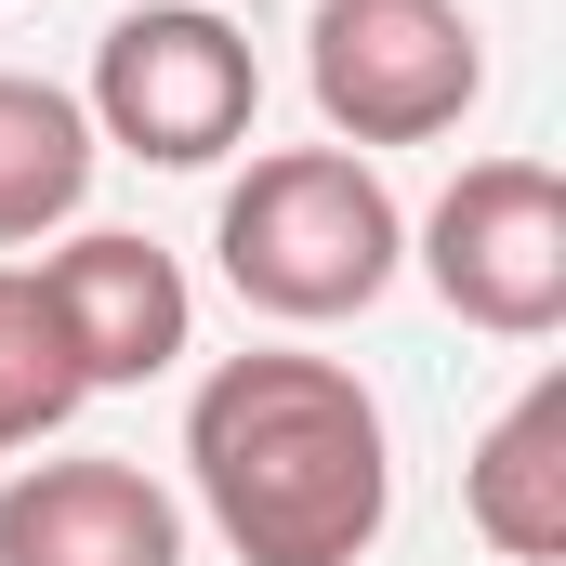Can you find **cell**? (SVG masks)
Instances as JSON below:
<instances>
[{
	"mask_svg": "<svg viewBox=\"0 0 566 566\" xmlns=\"http://www.w3.org/2000/svg\"><path fill=\"white\" fill-rule=\"evenodd\" d=\"M211 264L277 329H343V316H369L409 277V211L356 145H277V158H251L224 185Z\"/></svg>",
	"mask_w": 566,
	"mask_h": 566,
	"instance_id": "cell-2",
	"label": "cell"
},
{
	"mask_svg": "<svg viewBox=\"0 0 566 566\" xmlns=\"http://www.w3.org/2000/svg\"><path fill=\"white\" fill-rule=\"evenodd\" d=\"M93 119H80V93L66 80H27V66H0V251H40V238H66L80 224V198H93Z\"/></svg>",
	"mask_w": 566,
	"mask_h": 566,
	"instance_id": "cell-9",
	"label": "cell"
},
{
	"mask_svg": "<svg viewBox=\"0 0 566 566\" xmlns=\"http://www.w3.org/2000/svg\"><path fill=\"white\" fill-rule=\"evenodd\" d=\"M303 93H316V119L329 145H434L474 119V93H488V40H474V13L461 0H316V27H303Z\"/></svg>",
	"mask_w": 566,
	"mask_h": 566,
	"instance_id": "cell-4",
	"label": "cell"
},
{
	"mask_svg": "<svg viewBox=\"0 0 566 566\" xmlns=\"http://www.w3.org/2000/svg\"><path fill=\"white\" fill-rule=\"evenodd\" d=\"M409 264L434 303L488 343H554L566 329V185L554 158H461V185L409 224Z\"/></svg>",
	"mask_w": 566,
	"mask_h": 566,
	"instance_id": "cell-5",
	"label": "cell"
},
{
	"mask_svg": "<svg viewBox=\"0 0 566 566\" xmlns=\"http://www.w3.org/2000/svg\"><path fill=\"white\" fill-rule=\"evenodd\" d=\"M93 145H119L145 171H211L264 119V66L211 0H145L93 40V93H80Z\"/></svg>",
	"mask_w": 566,
	"mask_h": 566,
	"instance_id": "cell-3",
	"label": "cell"
},
{
	"mask_svg": "<svg viewBox=\"0 0 566 566\" xmlns=\"http://www.w3.org/2000/svg\"><path fill=\"white\" fill-rule=\"evenodd\" d=\"M0 566H185V501L106 448L13 461L0 474Z\"/></svg>",
	"mask_w": 566,
	"mask_h": 566,
	"instance_id": "cell-7",
	"label": "cell"
},
{
	"mask_svg": "<svg viewBox=\"0 0 566 566\" xmlns=\"http://www.w3.org/2000/svg\"><path fill=\"white\" fill-rule=\"evenodd\" d=\"M461 514H474L488 554L566 566V369H541L501 422L474 434V461H461Z\"/></svg>",
	"mask_w": 566,
	"mask_h": 566,
	"instance_id": "cell-8",
	"label": "cell"
},
{
	"mask_svg": "<svg viewBox=\"0 0 566 566\" xmlns=\"http://www.w3.org/2000/svg\"><path fill=\"white\" fill-rule=\"evenodd\" d=\"M27 277H40L66 356H80V396H119V382H158V369L198 356V290H185V264H171L158 238H133V224H80V238H53Z\"/></svg>",
	"mask_w": 566,
	"mask_h": 566,
	"instance_id": "cell-6",
	"label": "cell"
},
{
	"mask_svg": "<svg viewBox=\"0 0 566 566\" xmlns=\"http://www.w3.org/2000/svg\"><path fill=\"white\" fill-rule=\"evenodd\" d=\"M66 422H80V356H66L40 277L0 264V461H27L40 434H66Z\"/></svg>",
	"mask_w": 566,
	"mask_h": 566,
	"instance_id": "cell-10",
	"label": "cell"
},
{
	"mask_svg": "<svg viewBox=\"0 0 566 566\" xmlns=\"http://www.w3.org/2000/svg\"><path fill=\"white\" fill-rule=\"evenodd\" d=\"M185 488L238 566H356L396 514V434L343 356H224L185 396Z\"/></svg>",
	"mask_w": 566,
	"mask_h": 566,
	"instance_id": "cell-1",
	"label": "cell"
}]
</instances>
